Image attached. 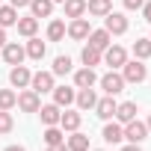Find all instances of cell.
Segmentation results:
<instances>
[{
  "label": "cell",
  "instance_id": "43",
  "mask_svg": "<svg viewBox=\"0 0 151 151\" xmlns=\"http://www.w3.org/2000/svg\"><path fill=\"white\" fill-rule=\"evenodd\" d=\"M89 151H101V148H89Z\"/></svg>",
  "mask_w": 151,
  "mask_h": 151
},
{
  "label": "cell",
  "instance_id": "11",
  "mask_svg": "<svg viewBox=\"0 0 151 151\" xmlns=\"http://www.w3.org/2000/svg\"><path fill=\"white\" fill-rule=\"evenodd\" d=\"M98 83V74H95V68H80V71H74V86L77 89H92Z\"/></svg>",
  "mask_w": 151,
  "mask_h": 151
},
{
  "label": "cell",
  "instance_id": "21",
  "mask_svg": "<svg viewBox=\"0 0 151 151\" xmlns=\"http://www.w3.org/2000/svg\"><path fill=\"white\" fill-rule=\"evenodd\" d=\"M18 33L24 36V39H30V36H36L39 33V18H33V15H27V18H18Z\"/></svg>",
  "mask_w": 151,
  "mask_h": 151
},
{
  "label": "cell",
  "instance_id": "12",
  "mask_svg": "<svg viewBox=\"0 0 151 151\" xmlns=\"http://www.w3.org/2000/svg\"><path fill=\"white\" fill-rule=\"evenodd\" d=\"M80 122H83V116H80L77 110H65V113L59 116V127H62L65 133H74V130H80Z\"/></svg>",
  "mask_w": 151,
  "mask_h": 151
},
{
  "label": "cell",
  "instance_id": "33",
  "mask_svg": "<svg viewBox=\"0 0 151 151\" xmlns=\"http://www.w3.org/2000/svg\"><path fill=\"white\" fill-rule=\"evenodd\" d=\"M15 127V122H12V113L9 110H0V133H9Z\"/></svg>",
  "mask_w": 151,
  "mask_h": 151
},
{
  "label": "cell",
  "instance_id": "36",
  "mask_svg": "<svg viewBox=\"0 0 151 151\" xmlns=\"http://www.w3.org/2000/svg\"><path fill=\"white\" fill-rule=\"evenodd\" d=\"M9 6H15V9H21V6H30V0H9Z\"/></svg>",
  "mask_w": 151,
  "mask_h": 151
},
{
  "label": "cell",
  "instance_id": "16",
  "mask_svg": "<svg viewBox=\"0 0 151 151\" xmlns=\"http://www.w3.org/2000/svg\"><path fill=\"white\" fill-rule=\"evenodd\" d=\"M39 116H42V124H45V127H50V124H59L62 107H56V104H45V107H39Z\"/></svg>",
  "mask_w": 151,
  "mask_h": 151
},
{
  "label": "cell",
  "instance_id": "7",
  "mask_svg": "<svg viewBox=\"0 0 151 151\" xmlns=\"http://www.w3.org/2000/svg\"><path fill=\"white\" fill-rule=\"evenodd\" d=\"M18 110H24V113H39V107H42V101H39V92H33V89H24L21 95H18V104H15Z\"/></svg>",
  "mask_w": 151,
  "mask_h": 151
},
{
  "label": "cell",
  "instance_id": "37",
  "mask_svg": "<svg viewBox=\"0 0 151 151\" xmlns=\"http://www.w3.org/2000/svg\"><path fill=\"white\" fill-rule=\"evenodd\" d=\"M47 151H68V148H65V142H59V145H47Z\"/></svg>",
  "mask_w": 151,
  "mask_h": 151
},
{
  "label": "cell",
  "instance_id": "20",
  "mask_svg": "<svg viewBox=\"0 0 151 151\" xmlns=\"http://www.w3.org/2000/svg\"><path fill=\"white\" fill-rule=\"evenodd\" d=\"M124 139V130H122V124L119 122H107L104 124V142H110V145H119Z\"/></svg>",
  "mask_w": 151,
  "mask_h": 151
},
{
  "label": "cell",
  "instance_id": "25",
  "mask_svg": "<svg viewBox=\"0 0 151 151\" xmlns=\"http://www.w3.org/2000/svg\"><path fill=\"white\" fill-rule=\"evenodd\" d=\"M65 18H83L86 15V0H65Z\"/></svg>",
  "mask_w": 151,
  "mask_h": 151
},
{
  "label": "cell",
  "instance_id": "14",
  "mask_svg": "<svg viewBox=\"0 0 151 151\" xmlns=\"http://www.w3.org/2000/svg\"><path fill=\"white\" fill-rule=\"evenodd\" d=\"M86 39H89V47H95V50H101V53L113 45V36H110L107 30H92Z\"/></svg>",
  "mask_w": 151,
  "mask_h": 151
},
{
  "label": "cell",
  "instance_id": "40",
  "mask_svg": "<svg viewBox=\"0 0 151 151\" xmlns=\"http://www.w3.org/2000/svg\"><path fill=\"white\" fill-rule=\"evenodd\" d=\"M3 45H6V30L0 27V47H3Z\"/></svg>",
  "mask_w": 151,
  "mask_h": 151
},
{
  "label": "cell",
  "instance_id": "41",
  "mask_svg": "<svg viewBox=\"0 0 151 151\" xmlns=\"http://www.w3.org/2000/svg\"><path fill=\"white\" fill-rule=\"evenodd\" d=\"M145 124H148V133H151V116H148V122H145Z\"/></svg>",
  "mask_w": 151,
  "mask_h": 151
},
{
  "label": "cell",
  "instance_id": "29",
  "mask_svg": "<svg viewBox=\"0 0 151 151\" xmlns=\"http://www.w3.org/2000/svg\"><path fill=\"white\" fill-rule=\"evenodd\" d=\"M133 56L136 59H151V39H136L133 42Z\"/></svg>",
  "mask_w": 151,
  "mask_h": 151
},
{
  "label": "cell",
  "instance_id": "15",
  "mask_svg": "<svg viewBox=\"0 0 151 151\" xmlns=\"http://www.w3.org/2000/svg\"><path fill=\"white\" fill-rule=\"evenodd\" d=\"M116 101H113V95H104V98H98V104H95V113H98V119H104V122H110L113 116H116Z\"/></svg>",
  "mask_w": 151,
  "mask_h": 151
},
{
  "label": "cell",
  "instance_id": "6",
  "mask_svg": "<svg viewBox=\"0 0 151 151\" xmlns=\"http://www.w3.org/2000/svg\"><path fill=\"white\" fill-rule=\"evenodd\" d=\"M104 62H107L110 68H122V65L127 62V50H124L122 45H110V47L104 50Z\"/></svg>",
  "mask_w": 151,
  "mask_h": 151
},
{
  "label": "cell",
  "instance_id": "38",
  "mask_svg": "<svg viewBox=\"0 0 151 151\" xmlns=\"http://www.w3.org/2000/svg\"><path fill=\"white\" fill-rule=\"evenodd\" d=\"M122 151H142L139 145H133V142H127V145H122Z\"/></svg>",
  "mask_w": 151,
  "mask_h": 151
},
{
  "label": "cell",
  "instance_id": "28",
  "mask_svg": "<svg viewBox=\"0 0 151 151\" xmlns=\"http://www.w3.org/2000/svg\"><path fill=\"white\" fill-rule=\"evenodd\" d=\"M80 59H83V65H86V68H95V65H101V59H104V53L86 45V47H83V53H80Z\"/></svg>",
  "mask_w": 151,
  "mask_h": 151
},
{
  "label": "cell",
  "instance_id": "13",
  "mask_svg": "<svg viewBox=\"0 0 151 151\" xmlns=\"http://www.w3.org/2000/svg\"><path fill=\"white\" fill-rule=\"evenodd\" d=\"M74 98H77V86H53V104L56 107H68L74 104Z\"/></svg>",
  "mask_w": 151,
  "mask_h": 151
},
{
  "label": "cell",
  "instance_id": "22",
  "mask_svg": "<svg viewBox=\"0 0 151 151\" xmlns=\"http://www.w3.org/2000/svg\"><path fill=\"white\" fill-rule=\"evenodd\" d=\"M86 12L95 18H104L107 12H113V3L110 0H86Z\"/></svg>",
  "mask_w": 151,
  "mask_h": 151
},
{
  "label": "cell",
  "instance_id": "31",
  "mask_svg": "<svg viewBox=\"0 0 151 151\" xmlns=\"http://www.w3.org/2000/svg\"><path fill=\"white\" fill-rule=\"evenodd\" d=\"M47 39L50 42H62L65 39V21H50L47 24Z\"/></svg>",
  "mask_w": 151,
  "mask_h": 151
},
{
  "label": "cell",
  "instance_id": "23",
  "mask_svg": "<svg viewBox=\"0 0 151 151\" xmlns=\"http://www.w3.org/2000/svg\"><path fill=\"white\" fill-rule=\"evenodd\" d=\"M30 12L33 18H47L53 12V0H30Z\"/></svg>",
  "mask_w": 151,
  "mask_h": 151
},
{
  "label": "cell",
  "instance_id": "8",
  "mask_svg": "<svg viewBox=\"0 0 151 151\" xmlns=\"http://www.w3.org/2000/svg\"><path fill=\"white\" fill-rule=\"evenodd\" d=\"M65 33H68L74 42H83V39L92 33V27H89V21H86V18H71V24L65 27Z\"/></svg>",
  "mask_w": 151,
  "mask_h": 151
},
{
  "label": "cell",
  "instance_id": "19",
  "mask_svg": "<svg viewBox=\"0 0 151 151\" xmlns=\"http://www.w3.org/2000/svg\"><path fill=\"white\" fill-rule=\"evenodd\" d=\"M113 119H119V124H127V122H133V119H136V104H133V101H124V104H119Z\"/></svg>",
  "mask_w": 151,
  "mask_h": 151
},
{
  "label": "cell",
  "instance_id": "18",
  "mask_svg": "<svg viewBox=\"0 0 151 151\" xmlns=\"http://www.w3.org/2000/svg\"><path fill=\"white\" fill-rule=\"evenodd\" d=\"M24 50H27V56H30V59H36V62H39V59H45V53H47V45H45L42 39L30 36V42H27V47H24Z\"/></svg>",
  "mask_w": 151,
  "mask_h": 151
},
{
  "label": "cell",
  "instance_id": "34",
  "mask_svg": "<svg viewBox=\"0 0 151 151\" xmlns=\"http://www.w3.org/2000/svg\"><path fill=\"white\" fill-rule=\"evenodd\" d=\"M145 0H124V9H142Z\"/></svg>",
  "mask_w": 151,
  "mask_h": 151
},
{
  "label": "cell",
  "instance_id": "10",
  "mask_svg": "<svg viewBox=\"0 0 151 151\" xmlns=\"http://www.w3.org/2000/svg\"><path fill=\"white\" fill-rule=\"evenodd\" d=\"M24 56H27V50H24L18 42H6V45H3V62H9V65H21Z\"/></svg>",
  "mask_w": 151,
  "mask_h": 151
},
{
  "label": "cell",
  "instance_id": "5",
  "mask_svg": "<svg viewBox=\"0 0 151 151\" xmlns=\"http://www.w3.org/2000/svg\"><path fill=\"white\" fill-rule=\"evenodd\" d=\"M30 89L45 95V92H53V71H36L30 77Z\"/></svg>",
  "mask_w": 151,
  "mask_h": 151
},
{
  "label": "cell",
  "instance_id": "9",
  "mask_svg": "<svg viewBox=\"0 0 151 151\" xmlns=\"http://www.w3.org/2000/svg\"><path fill=\"white\" fill-rule=\"evenodd\" d=\"M30 77H33V74H30V68L21 62V65H12V71H9V83L15 86V89H27L30 86Z\"/></svg>",
  "mask_w": 151,
  "mask_h": 151
},
{
  "label": "cell",
  "instance_id": "44",
  "mask_svg": "<svg viewBox=\"0 0 151 151\" xmlns=\"http://www.w3.org/2000/svg\"><path fill=\"white\" fill-rule=\"evenodd\" d=\"M0 3H3V0H0Z\"/></svg>",
  "mask_w": 151,
  "mask_h": 151
},
{
  "label": "cell",
  "instance_id": "24",
  "mask_svg": "<svg viewBox=\"0 0 151 151\" xmlns=\"http://www.w3.org/2000/svg\"><path fill=\"white\" fill-rule=\"evenodd\" d=\"M68 151H89V136L86 133H80V130H74L71 136H68V145H65Z\"/></svg>",
  "mask_w": 151,
  "mask_h": 151
},
{
  "label": "cell",
  "instance_id": "42",
  "mask_svg": "<svg viewBox=\"0 0 151 151\" xmlns=\"http://www.w3.org/2000/svg\"><path fill=\"white\" fill-rule=\"evenodd\" d=\"M53 3H65V0H53Z\"/></svg>",
  "mask_w": 151,
  "mask_h": 151
},
{
  "label": "cell",
  "instance_id": "26",
  "mask_svg": "<svg viewBox=\"0 0 151 151\" xmlns=\"http://www.w3.org/2000/svg\"><path fill=\"white\" fill-rule=\"evenodd\" d=\"M45 145H59V142H65V130L59 127V124H50V127H45Z\"/></svg>",
  "mask_w": 151,
  "mask_h": 151
},
{
  "label": "cell",
  "instance_id": "1",
  "mask_svg": "<svg viewBox=\"0 0 151 151\" xmlns=\"http://www.w3.org/2000/svg\"><path fill=\"white\" fill-rule=\"evenodd\" d=\"M122 77H124V83H142L148 77V68L142 59H127L122 65Z\"/></svg>",
  "mask_w": 151,
  "mask_h": 151
},
{
  "label": "cell",
  "instance_id": "17",
  "mask_svg": "<svg viewBox=\"0 0 151 151\" xmlns=\"http://www.w3.org/2000/svg\"><path fill=\"white\" fill-rule=\"evenodd\" d=\"M74 104H77L80 110H95V104H98L95 89H77V98H74Z\"/></svg>",
  "mask_w": 151,
  "mask_h": 151
},
{
  "label": "cell",
  "instance_id": "35",
  "mask_svg": "<svg viewBox=\"0 0 151 151\" xmlns=\"http://www.w3.org/2000/svg\"><path fill=\"white\" fill-rule=\"evenodd\" d=\"M142 18L151 24V0H148V3H142Z\"/></svg>",
  "mask_w": 151,
  "mask_h": 151
},
{
  "label": "cell",
  "instance_id": "3",
  "mask_svg": "<svg viewBox=\"0 0 151 151\" xmlns=\"http://www.w3.org/2000/svg\"><path fill=\"white\" fill-rule=\"evenodd\" d=\"M98 83H101V89H104L107 95H113V98H116L119 92H124V86H127V83H124V77H122V74H119L116 68H113V71H107L104 77L98 80Z\"/></svg>",
  "mask_w": 151,
  "mask_h": 151
},
{
  "label": "cell",
  "instance_id": "39",
  "mask_svg": "<svg viewBox=\"0 0 151 151\" xmlns=\"http://www.w3.org/2000/svg\"><path fill=\"white\" fill-rule=\"evenodd\" d=\"M3 151H27V148H21V145H6Z\"/></svg>",
  "mask_w": 151,
  "mask_h": 151
},
{
  "label": "cell",
  "instance_id": "2",
  "mask_svg": "<svg viewBox=\"0 0 151 151\" xmlns=\"http://www.w3.org/2000/svg\"><path fill=\"white\" fill-rule=\"evenodd\" d=\"M122 130H124V139H127V142H133V145H139V142H145V139H148V124H145V122H139V119H133V122L122 124Z\"/></svg>",
  "mask_w": 151,
  "mask_h": 151
},
{
  "label": "cell",
  "instance_id": "4",
  "mask_svg": "<svg viewBox=\"0 0 151 151\" xmlns=\"http://www.w3.org/2000/svg\"><path fill=\"white\" fill-rule=\"evenodd\" d=\"M104 30H107L110 36H124V33H127V18H124L122 12H107V15H104Z\"/></svg>",
  "mask_w": 151,
  "mask_h": 151
},
{
  "label": "cell",
  "instance_id": "30",
  "mask_svg": "<svg viewBox=\"0 0 151 151\" xmlns=\"http://www.w3.org/2000/svg\"><path fill=\"white\" fill-rule=\"evenodd\" d=\"M50 71H53V77H65V74L71 71V56H56Z\"/></svg>",
  "mask_w": 151,
  "mask_h": 151
},
{
  "label": "cell",
  "instance_id": "27",
  "mask_svg": "<svg viewBox=\"0 0 151 151\" xmlns=\"http://www.w3.org/2000/svg\"><path fill=\"white\" fill-rule=\"evenodd\" d=\"M18 24V9L15 6H3V3H0V27H15Z\"/></svg>",
  "mask_w": 151,
  "mask_h": 151
},
{
  "label": "cell",
  "instance_id": "32",
  "mask_svg": "<svg viewBox=\"0 0 151 151\" xmlns=\"http://www.w3.org/2000/svg\"><path fill=\"white\" fill-rule=\"evenodd\" d=\"M18 104V92L12 89H0V110H12Z\"/></svg>",
  "mask_w": 151,
  "mask_h": 151
}]
</instances>
